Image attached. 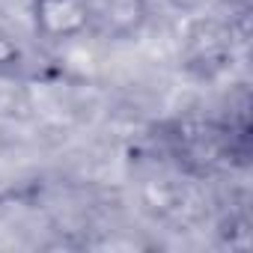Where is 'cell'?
I'll list each match as a JSON object with an SVG mask.
<instances>
[{
  "label": "cell",
  "mask_w": 253,
  "mask_h": 253,
  "mask_svg": "<svg viewBox=\"0 0 253 253\" xmlns=\"http://www.w3.org/2000/svg\"><path fill=\"white\" fill-rule=\"evenodd\" d=\"M30 15L48 42H69L89 27L92 0H30Z\"/></svg>",
  "instance_id": "6da1fadb"
}]
</instances>
